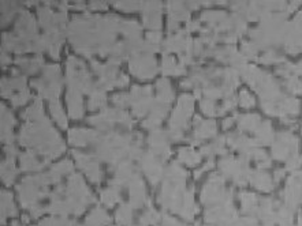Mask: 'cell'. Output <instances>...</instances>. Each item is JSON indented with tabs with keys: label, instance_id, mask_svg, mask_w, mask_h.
<instances>
[{
	"label": "cell",
	"instance_id": "obj_7",
	"mask_svg": "<svg viewBox=\"0 0 302 226\" xmlns=\"http://www.w3.org/2000/svg\"><path fill=\"white\" fill-rule=\"evenodd\" d=\"M22 90H26L25 76L15 75L13 78H10V79L2 80V94L9 97V98H11L13 95L22 91Z\"/></svg>",
	"mask_w": 302,
	"mask_h": 226
},
{
	"label": "cell",
	"instance_id": "obj_3",
	"mask_svg": "<svg viewBox=\"0 0 302 226\" xmlns=\"http://www.w3.org/2000/svg\"><path fill=\"white\" fill-rule=\"evenodd\" d=\"M192 112H193V97L189 94L182 95L171 118V131L184 132L188 126V120L192 116Z\"/></svg>",
	"mask_w": 302,
	"mask_h": 226
},
{
	"label": "cell",
	"instance_id": "obj_33",
	"mask_svg": "<svg viewBox=\"0 0 302 226\" xmlns=\"http://www.w3.org/2000/svg\"><path fill=\"white\" fill-rule=\"evenodd\" d=\"M118 221L125 223V225H128L132 221V210L128 206H123L122 208H119L118 211Z\"/></svg>",
	"mask_w": 302,
	"mask_h": 226
},
{
	"label": "cell",
	"instance_id": "obj_41",
	"mask_svg": "<svg viewBox=\"0 0 302 226\" xmlns=\"http://www.w3.org/2000/svg\"><path fill=\"white\" fill-rule=\"evenodd\" d=\"M90 9L104 10L107 9V3H104V2H92V3H90Z\"/></svg>",
	"mask_w": 302,
	"mask_h": 226
},
{
	"label": "cell",
	"instance_id": "obj_26",
	"mask_svg": "<svg viewBox=\"0 0 302 226\" xmlns=\"http://www.w3.org/2000/svg\"><path fill=\"white\" fill-rule=\"evenodd\" d=\"M29 98H30V93H29V90L26 89L19 91L17 94H14L10 99H11V102H13L14 106H22V105H25L28 102Z\"/></svg>",
	"mask_w": 302,
	"mask_h": 226
},
{
	"label": "cell",
	"instance_id": "obj_42",
	"mask_svg": "<svg viewBox=\"0 0 302 226\" xmlns=\"http://www.w3.org/2000/svg\"><path fill=\"white\" fill-rule=\"evenodd\" d=\"M10 61H11V59H10L9 53L6 52V51H3V52H2V64L6 66V64H9Z\"/></svg>",
	"mask_w": 302,
	"mask_h": 226
},
{
	"label": "cell",
	"instance_id": "obj_9",
	"mask_svg": "<svg viewBox=\"0 0 302 226\" xmlns=\"http://www.w3.org/2000/svg\"><path fill=\"white\" fill-rule=\"evenodd\" d=\"M196 131H194L193 139L194 143H199L203 139L213 137L216 134V124L213 120H207V122H201L200 118H196Z\"/></svg>",
	"mask_w": 302,
	"mask_h": 226
},
{
	"label": "cell",
	"instance_id": "obj_35",
	"mask_svg": "<svg viewBox=\"0 0 302 226\" xmlns=\"http://www.w3.org/2000/svg\"><path fill=\"white\" fill-rule=\"evenodd\" d=\"M103 200L104 203L107 204V206H112L113 203L116 202L119 199L118 196V192L116 191H113V189H108V191H104L103 192Z\"/></svg>",
	"mask_w": 302,
	"mask_h": 226
},
{
	"label": "cell",
	"instance_id": "obj_23",
	"mask_svg": "<svg viewBox=\"0 0 302 226\" xmlns=\"http://www.w3.org/2000/svg\"><path fill=\"white\" fill-rule=\"evenodd\" d=\"M2 176H3V180H5L7 185L13 183L15 179V168L13 162H7L6 161L5 164L2 165Z\"/></svg>",
	"mask_w": 302,
	"mask_h": 226
},
{
	"label": "cell",
	"instance_id": "obj_12",
	"mask_svg": "<svg viewBox=\"0 0 302 226\" xmlns=\"http://www.w3.org/2000/svg\"><path fill=\"white\" fill-rule=\"evenodd\" d=\"M17 64H18L22 70L26 72V74H34V72H37L40 70V67L44 64L43 57L40 56V55H36L34 57H17Z\"/></svg>",
	"mask_w": 302,
	"mask_h": 226
},
{
	"label": "cell",
	"instance_id": "obj_10",
	"mask_svg": "<svg viewBox=\"0 0 302 226\" xmlns=\"http://www.w3.org/2000/svg\"><path fill=\"white\" fill-rule=\"evenodd\" d=\"M77 161L82 169L85 170L86 174L89 176V179L95 183H99L100 181V170L99 166L96 164V161L89 156H84V154H80V153H74Z\"/></svg>",
	"mask_w": 302,
	"mask_h": 226
},
{
	"label": "cell",
	"instance_id": "obj_27",
	"mask_svg": "<svg viewBox=\"0 0 302 226\" xmlns=\"http://www.w3.org/2000/svg\"><path fill=\"white\" fill-rule=\"evenodd\" d=\"M283 60L284 57L280 53L275 52V51H269V52L264 53V56L260 59V61L264 63V64H275V63H280Z\"/></svg>",
	"mask_w": 302,
	"mask_h": 226
},
{
	"label": "cell",
	"instance_id": "obj_16",
	"mask_svg": "<svg viewBox=\"0 0 302 226\" xmlns=\"http://www.w3.org/2000/svg\"><path fill=\"white\" fill-rule=\"evenodd\" d=\"M257 139L260 143H264V145H269L274 141V131L271 127V123L261 122L260 127L257 128Z\"/></svg>",
	"mask_w": 302,
	"mask_h": 226
},
{
	"label": "cell",
	"instance_id": "obj_2",
	"mask_svg": "<svg viewBox=\"0 0 302 226\" xmlns=\"http://www.w3.org/2000/svg\"><path fill=\"white\" fill-rule=\"evenodd\" d=\"M130 71L141 79H151L157 72L156 60L152 53L137 52L130 56Z\"/></svg>",
	"mask_w": 302,
	"mask_h": 226
},
{
	"label": "cell",
	"instance_id": "obj_13",
	"mask_svg": "<svg viewBox=\"0 0 302 226\" xmlns=\"http://www.w3.org/2000/svg\"><path fill=\"white\" fill-rule=\"evenodd\" d=\"M161 72L164 75H182V74H185V66L184 64H176L174 57L164 55L163 61H161Z\"/></svg>",
	"mask_w": 302,
	"mask_h": 226
},
{
	"label": "cell",
	"instance_id": "obj_22",
	"mask_svg": "<svg viewBox=\"0 0 302 226\" xmlns=\"http://www.w3.org/2000/svg\"><path fill=\"white\" fill-rule=\"evenodd\" d=\"M179 157L180 160H182V162L188 164L189 166L197 165V164L200 162V160H201L200 154H197L196 151L190 150V149H184V150H180Z\"/></svg>",
	"mask_w": 302,
	"mask_h": 226
},
{
	"label": "cell",
	"instance_id": "obj_18",
	"mask_svg": "<svg viewBox=\"0 0 302 226\" xmlns=\"http://www.w3.org/2000/svg\"><path fill=\"white\" fill-rule=\"evenodd\" d=\"M45 118L43 112V105H41V99L36 98L33 101V105L30 108L26 109V112L24 113V119L33 122V120H38V119Z\"/></svg>",
	"mask_w": 302,
	"mask_h": 226
},
{
	"label": "cell",
	"instance_id": "obj_14",
	"mask_svg": "<svg viewBox=\"0 0 302 226\" xmlns=\"http://www.w3.org/2000/svg\"><path fill=\"white\" fill-rule=\"evenodd\" d=\"M157 101L164 102V104L170 105V102L174 99V90L171 89L170 83L167 79H160L157 82Z\"/></svg>",
	"mask_w": 302,
	"mask_h": 226
},
{
	"label": "cell",
	"instance_id": "obj_24",
	"mask_svg": "<svg viewBox=\"0 0 302 226\" xmlns=\"http://www.w3.org/2000/svg\"><path fill=\"white\" fill-rule=\"evenodd\" d=\"M286 87L293 94H302V80L298 79V76H288V78H286Z\"/></svg>",
	"mask_w": 302,
	"mask_h": 226
},
{
	"label": "cell",
	"instance_id": "obj_43",
	"mask_svg": "<svg viewBox=\"0 0 302 226\" xmlns=\"http://www.w3.org/2000/svg\"><path fill=\"white\" fill-rule=\"evenodd\" d=\"M283 173H284V170H278V172H276V177H275V181H279V180L282 179V177H283Z\"/></svg>",
	"mask_w": 302,
	"mask_h": 226
},
{
	"label": "cell",
	"instance_id": "obj_8",
	"mask_svg": "<svg viewBox=\"0 0 302 226\" xmlns=\"http://www.w3.org/2000/svg\"><path fill=\"white\" fill-rule=\"evenodd\" d=\"M67 104L70 109V115L73 119H81L84 116V104L81 98V91L74 87H69L67 91Z\"/></svg>",
	"mask_w": 302,
	"mask_h": 226
},
{
	"label": "cell",
	"instance_id": "obj_37",
	"mask_svg": "<svg viewBox=\"0 0 302 226\" xmlns=\"http://www.w3.org/2000/svg\"><path fill=\"white\" fill-rule=\"evenodd\" d=\"M129 83V78L128 75H125V74H120L118 75L116 80H115V86L116 87H123V86H126Z\"/></svg>",
	"mask_w": 302,
	"mask_h": 226
},
{
	"label": "cell",
	"instance_id": "obj_5",
	"mask_svg": "<svg viewBox=\"0 0 302 226\" xmlns=\"http://www.w3.org/2000/svg\"><path fill=\"white\" fill-rule=\"evenodd\" d=\"M298 141L291 132L279 134L278 141L274 143V156L278 160H286L287 157H294L297 153Z\"/></svg>",
	"mask_w": 302,
	"mask_h": 226
},
{
	"label": "cell",
	"instance_id": "obj_1",
	"mask_svg": "<svg viewBox=\"0 0 302 226\" xmlns=\"http://www.w3.org/2000/svg\"><path fill=\"white\" fill-rule=\"evenodd\" d=\"M61 70L57 66H45L43 68V78L32 80V86L40 91V94L45 98L57 99V95L62 91Z\"/></svg>",
	"mask_w": 302,
	"mask_h": 226
},
{
	"label": "cell",
	"instance_id": "obj_4",
	"mask_svg": "<svg viewBox=\"0 0 302 226\" xmlns=\"http://www.w3.org/2000/svg\"><path fill=\"white\" fill-rule=\"evenodd\" d=\"M130 95V104L133 106V113L137 116V118H142L145 113L152 108V90L149 86L145 87H138L134 86L132 89V91L129 93Z\"/></svg>",
	"mask_w": 302,
	"mask_h": 226
},
{
	"label": "cell",
	"instance_id": "obj_20",
	"mask_svg": "<svg viewBox=\"0 0 302 226\" xmlns=\"http://www.w3.org/2000/svg\"><path fill=\"white\" fill-rule=\"evenodd\" d=\"M108 215H107L103 210H100V208H97L96 211L92 212L90 217L88 218V225L90 226H101L104 225V223H108Z\"/></svg>",
	"mask_w": 302,
	"mask_h": 226
},
{
	"label": "cell",
	"instance_id": "obj_6",
	"mask_svg": "<svg viewBox=\"0 0 302 226\" xmlns=\"http://www.w3.org/2000/svg\"><path fill=\"white\" fill-rule=\"evenodd\" d=\"M161 3L157 2H148L142 3V15H144V25L149 29H160L161 22Z\"/></svg>",
	"mask_w": 302,
	"mask_h": 226
},
{
	"label": "cell",
	"instance_id": "obj_21",
	"mask_svg": "<svg viewBox=\"0 0 302 226\" xmlns=\"http://www.w3.org/2000/svg\"><path fill=\"white\" fill-rule=\"evenodd\" d=\"M105 106V93L95 90L89 98V109L95 110V109H100Z\"/></svg>",
	"mask_w": 302,
	"mask_h": 226
},
{
	"label": "cell",
	"instance_id": "obj_15",
	"mask_svg": "<svg viewBox=\"0 0 302 226\" xmlns=\"http://www.w3.org/2000/svg\"><path fill=\"white\" fill-rule=\"evenodd\" d=\"M238 124H239V128L242 131H256L260 127V124H261V120H260L259 115L252 113V115L239 116Z\"/></svg>",
	"mask_w": 302,
	"mask_h": 226
},
{
	"label": "cell",
	"instance_id": "obj_34",
	"mask_svg": "<svg viewBox=\"0 0 302 226\" xmlns=\"http://www.w3.org/2000/svg\"><path fill=\"white\" fill-rule=\"evenodd\" d=\"M257 51H259V48L256 47L253 43H244L242 44V52L245 55L246 57H249V59H256L257 57Z\"/></svg>",
	"mask_w": 302,
	"mask_h": 226
},
{
	"label": "cell",
	"instance_id": "obj_39",
	"mask_svg": "<svg viewBox=\"0 0 302 226\" xmlns=\"http://www.w3.org/2000/svg\"><path fill=\"white\" fill-rule=\"evenodd\" d=\"M238 115H235V116H234V118H230V119H226V120H224V122H223V127L226 128V130H228V128L231 127L232 124H234V123L236 122V120H238Z\"/></svg>",
	"mask_w": 302,
	"mask_h": 226
},
{
	"label": "cell",
	"instance_id": "obj_17",
	"mask_svg": "<svg viewBox=\"0 0 302 226\" xmlns=\"http://www.w3.org/2000/svg\"><path fill=\"white\" fill-rule=\"evenodd\" d=\"M49 110H51L52 118L56 120V123L61 126V127L66 128L67 127V119L66 115L62 109L61 102L57 99H53V101H49Z\"/></svg>",
	"mask_w": 302,
	"mask_h": 226
},
{
	"label": "cell",
	"instance_id": "obj_29",
	"mask_svg": "<svg viewBox=\"0 0 302 226\" xmlns=\"http://www.w3.org/2000/svg\"><path fill=\"white\" fill-rule=\"evenodd\" d=\"M241 200L246 211L255 208L256 204H257V198H256L253 193H241Z\"/></svg>",
	"mask_w": 302,
	"mask_h": 226
},
{
	"label": "cell",
	"instance_id": "obj_19",
	"mask_svg": "<svg viewBox=\"0 0 302 226\" xmlns=\"http://www.w3.org/2000/svg\"><path fill=\"white\" fill-rule=\"evenodd\" d=\"M251 181L253 183L255 187L260 188L261 191H271L272 187H274V184L269 179L268 174L263 173V172H259V173H255L251 177Z\"/></svg>",
	"mask_w": 302,
	"mask_h": 226
},
{
	"label": "cell",
	"instance_id": "obj_32",
	"mask_svg": "<svg viewBox=\"0 0 302 226\" xmlns=\"http://www.w3.org/2000/svg\"><path fill=\"white\" fill-rule=\"evenodd\" d=\"M113 104L116 105L118 108H125V106H128L130 104V95L128 93H120V94L113 95Z\"/></svg>",
	"mask_w": 302,
	"mask_h": 226
},
{
	"label": "cell",
	"instance_id": "obj_28",
	"mask_svg": "<svg viewBox=\"0 0 302 226\" xmlns=\"http://www.w3.org/2000/svg\"><path fill=\"white\" fill-rule=\"evenodd\" d=\"M6 208H7V214L15 215V212L17 211H15L14 203H13L11 195L3 192V195H2V211H6Z\"/></svg>",
	"mask_w": 302,
	"mask_h": 226
},
{
	"label": "cell",
	"instance_id": "obj_11",
	"mask_svg": "<svg viewBox=\"0 0 302 226\" xmlns=\"http://www.w3.org/2000/svg\"><path fill=\"white\" fill-rule=\"evenodd\" d=\"M14 116L11 115L10 110L6 109L5 105H2V139H3V142H7V143L13 142V127H14Z\"/></svg>",
	"mask_w": 302,
	"mask_h": 226
},
{
	"label": "cell",
	"instance_id": "obj_40",
	"mask_svg": "<svg viewBox=\"0 0 302 226\" xmlns=\"http://www.w3.org/2000/svg\"><path fill=\"white\" fill-rule=\"evenodd\" d=\"M200 29V22L199 21H194V22H188V32H196Z\"/></svg>",
	"mask_w": 302,
	"mask_h": 226
},
{
	"label": "cell",
	"instance_id": "obj_30",
	"mask_svg": "<svg viewBox=\"0 0 302 226\" xmlns=\"http://www.w3.org/2000/svg\"><path fill=\"white\" fill-rule=\"evenodd\" d=\"M238 102L244 106V108H253L256 104L255 98L252 97L246 90H242L239 93V97H238Z\"/></svg>",
	"mask_w": 302,
	"mask_h": 226
},
{
	"label": "cell",
	"instance_id": "obj_31",
	"mask_svg": "<svg viewBox=\"0 0 302 226\" xmlns=\"http://www.w3.org/2000/svg\"><path fill=\"white\" fill-rule=\"evenodd\" d=\"M113 6L123 10V11H134V10L141 9L142 3H138V2H118V3H113Z\"/></svg>",
	"mask_w": 302,
	"mask_h": 226
},
{
	"label": "cell",
	"instance_id": "obj_36",
	"mask_svg": "<svg viewBox=\"0 0 302 226\" xmlns=\"http://www.w3.org/2000/svg\"><path fill=\"white\" fill-rule=\"evenodd\" d=\"M161 41V34L159 32H151L148 34V43L155 45V47H159V44Z\"/></svg>",
	"mask_w": 302,
	"mask_h": 226
},
{
	"label": "cell",
	"instance_id": "obj_25",
	"mask_svg": "<svg viewBox=\"0 0 302 226\" xmlns=\"http://www.w3.org/2000/svg\"><path fill=\"white\" fill-rule=\"evenodd\" d=\"M201 110L207 116H216V115H219V106H216L213 99L209 98H204V101L201 102Z\"/></svg>",
	"mask_w": 302,
	"mask_h": 226
},
{
	"label": "cell",
	"instance_id": "obj_38",
	"mask_svg": "<svg viewBox=\"0 0 302 226\" xmlns=\"http://www.w3.org/2000/svg\"><path fill=\"white\" fill-rule=\"evenodd\" d=\"M290 68H291V75L293 76L302 75V60L298 64H295V66L290 64Z\"/></svg>",
	"mask_w": 302,
	"mask_h": 226
}]
</instances>
